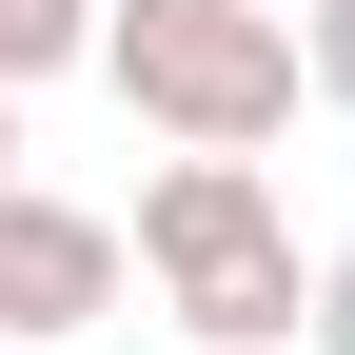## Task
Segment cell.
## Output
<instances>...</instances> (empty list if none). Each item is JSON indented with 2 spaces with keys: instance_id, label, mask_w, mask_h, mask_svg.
Returning <instances> with one entry per match:
<instances>
[{
  "instance_id": "obj_3",
  "label": "cell",
  "mask_w": 355,
  "mask_h": 355,
  "mask_svg": "<svg viewBox=\"0 0 355 355\" xmlns=\"http://www.w3.org/2000/svg\"><path fill=\"white\" fill-rule=\"evenodd\" d=\"M119 316V217L0 178V336H99Z\"/></svg>"
},
{
  "instance_id": "obj_8",
  "label": "cell",
  "mask_w": 355,
  "mask_h": 355,
  "mask_svg": "<svg viewBox=\"0 0 355 355\" xmlns=\"http://www.w3.org/2000/svg\"><path fill=\"white\" fill-rule=\"evenodd\" d=\"M277 20H296V0H277Z\"/></svg>"
},
{
  "instance_id": "obj_2",
  "label": "cell",
  "mask_w": 355,
  "mask_h": 355,
  "mask_svg": "<svg viewBox=\"0 0 355 355\" xmlns=\"http://www.w3.org/2000/svg\"><path fill=\"white\" fill-rule=\"evenodd\" d=\"M99 79L178 158H257L296 119V20L277 0H99Z\"/></svg>"
},
{
  "instance_id": "obj_6",
  "label": "cell",
  "mask_w": 355,
  "mask_h": 355,
  "mask_svg": "<svg viewBox=\"0 0 355 355\" xmlns=\"http://www.w3.org/2000/svg\"><path fill=\"white\" fill-rule=\"evenodd\" d=\"M296 336H316V355H355V257H316V296H296Z\"/></svg>"
},
{
  "instance_id": "obj_4",
  "label": "cell",
  "mask_w": 355,
  "mask_h": 355,
  "mask_svg": "<svg viewBox=\"0 0 355 355\" xmlns=\"http://www.w3.org/2000/svg\"><path fill=\"white\" fill-rule=\"evenodd\" d=\"M60 60H99V0H0V99H40Z\"/></svg>"
},
{
  "instance_id": "obj_5",
  "label": "cell",
  "mask_w": 355,
  "mask_h": 355,
  "mask_svg": "<svg viewBox=\"0 0 355 355\" xmlns=\"http://www.w3.org/2000/svg\"><path fill=\"white\" fill-rule=\"evenodd\" d=\"M296 99L355 119V0H296Z\"/></svg>"
},
{
  "instance_id": "obj_1",
  "label": "cell",
  "mask_w": 355,
  "mask_h": 355,
  "mask_svg": "<svg viewBox=\"0 0 355 355\" xmlns=\"http://www.w3.org/2000/svg\"><path fill=\"white\" fill-rule=\"evenodd\" d=\"M119 257L198 316V355H277L296 296H316V277H296V217H277V178H257V158H158Z\"/></svg>"
},
{
  "instance_id": "obj_7",
  "label": "cell",
  "mask_w": 355,
  "mask_h": 355,
  "mask_svg": "<svg viewBox=\"0 0 355 355\" xmlns=\"http://www.w3.org/2000/svg\"><path fill=\"white\" fill-rule=\"evenodd\" d=\"M0 178H20V99H0Z\"/></svg>"
}]
</instances>
